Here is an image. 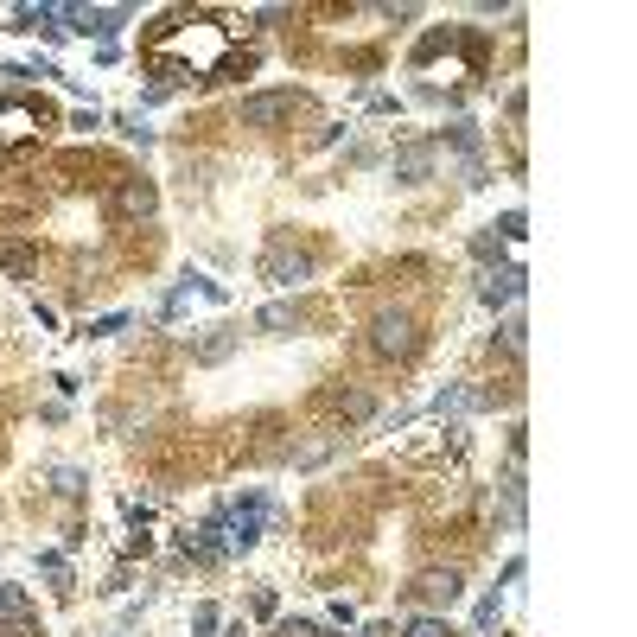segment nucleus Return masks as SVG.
I'll list each match as a JSON object with an SVG mask.
<instances>
[{
	"instance_id": "cd10ccee",
	"label": "nucleus",
	"mask_w": 637,
	"mask_h": 637,
	"mask_svg": "<svg viewBox=\"0 0 637 637\" xmlns=\"http://www.w3.org/2000/svg\"><path fill=\"white\" fill-rule=\"evenodd\" d=\"M115 128H122L134 147H153V128H141V115H115Z\"/></svg>"
},
{
	"instance_id": "1a4fd4ad",
	"label": "nucleus",
	"mask_w": 637,
	"mask_h": 637,
	"mask_svg": "<svg viewBox=\"0 0 637 637\" xmlns=\"http://www.w3.org/2000/svg\"><path fill=\"white\" fill-rule=\"evenodd\" d=\"M153 211H160V192H153V179H115V192H109V217L134 223V217H153Z\"/></svg>"
},
{
	"instance_id": "ddd939ff",
	"label": "nucleus",
	"mask_w": 637,
	"mask_h": 637,
	"mask_svg": "<svg viewBox=\"0 0 637 637\" xmlns=\"http://www.w3.org/2000/svg\"><path fill=\"white\" fill-rule=\"evenodd\" d=\"M319 402L332 408L338 421H370V415H376V395H370V389H325Z\"/></svg>"
},
{
	"instance_id": "b1692460",
	"label": "nucleus",
	"mask_w": 637,
	"mask_h": 637,
	"mask_svg": "<svg viewBox=\"0 0 637 637\" xmlns=\"http://www.w3.org/2000/svg\"><path fill=\"white\" fill-rule=\"evenodd\" d=\"M217 625H223V612L211 606V599H204V606L192 612V637H217Z\"/></svg>"
},
{
	"instance_id": "a211bd4d",
	"label": "nucleus",
	"mask_w": 637,
	"mask_h": 637,
	"mask_svg": "<svg viewBox=\"0 0 637 637\" xmlns=\"http://www.w3.org/2000/svg\"><path fill=\"white\" fill-rule=\"evenodd\" d=\"M338 440H344V434H319V440H306V446H294V466H300V472H313V466H325V459L338 453Z\"/></svg>"
},
{
	"instance_id": "2f4dec72",
	"label": "nucleus",
	"mask_w": 637,
	"mask_h": 637,
	"mask_svg": "<svg viewBox=\"0 0 637 637\" xmlns=\"http://www.w3.org/2000/svg\"><path fill=\"white\" fill-rule=\"evenodd\" d=\"M0 637H45L39 618H13V625H0Z\"/></svg>"
},
{
	"instance_id": "dca6fc26",
	"label": "nucleus",
	"mask_w": 637,
	"mask_h": 637,
	"mask_svg": "<svg viewBox=\"0 0 637 637\" xmlns=\"http://www.w3.org/2000/svg\"><path fill=\"white\" fill-rule=\"evenodd\" d=\"M39 574L51 580V593H58V599H71V593H77V587H71V567H64L58 548H39Z\"/></svg>"
},
{
	"instance_id": "393cba45",
	"label": "nucleus",
	"mask_w": 637,
	"mask_h": 637,
	"mask_svg": "<svg viewBox=\"0 0 637 637\" xmlns=\"http://www.w3.org/2000/svg\"><path fill=\"white\" fill-rule=\"evenodd\" d=\"M491 230L504 236V243H523V236H529V217H523V211H504V223H491Z\"/></svg>"
},
{
	"instance_id": "a878e982",
	"label": "nucleus",
	"mask_w": 637,
	"mask_h": 637,
	"mask_svg": "<svg viewBox=\"0 0 637 637\" xmlns=\"http://www.w3.org/2000/svg\"><path fill=\"white\" fill-rule=\"evenodd\" d=\"M497 612H504V599H497V587H491L485 599H478V612H472V625H478V631H491V625H497Z\"/></svg>"
},
{
	"instance_id": "f03ea898",
	"label": "nucleus",
	"mask_w": 637,
	"mask_h": 637,
	"mask_svg": "<svg viewBox=\"0 0 637 637\" xmlns=\"http://www.w3.org/2000/svg\"><path fill=\"white\" fill-rule=\"evenodd\" d=\"M45 128H51V109H45V102L0 90V166H7V160H20V153H26L32 141H39Z\"/></svg>"
},
{
	"instance_id": "bb28decb",
	"label": "nucleus",
	"mask_w": 637,
	"mask_h": 637,
	"mask_svg": "<svg viewBox=\"0 0 637 637\" xmlns=\"http://www.w3.org/2000/svg\"><path fill=\"white\" fill-rule=\"evenodd\" d=\"M459 172H466V185H472V192H485V185H491V166L478 160V153H466V160H459Z\"/></svg>"
},
{
	"instance_id": "4be33fe9",
	"label": "nucleus",
	"mask_w": 637,
	"mask_h": 637,
	"mask_svg": "<svg viewBox=\"0 0 637 637\" xmlns=\"http://www.w3.org/2000/svg\"><path fill=\"white\" fill-rule=\"evenodd\" d=\"M523 344H529V319H523V313H510V319H504V351H510V357H523Z\"/></svg>"
},
{
	"instance_id": "c85d7f7f",
	"label": "nucleus",
	"mask_w": 637,
	"mask_h": 637,
	"mask_svg": "<svg viewBox=\"0 0 637 637\" xmlns=\"http://www.w3.org/2000/svg\"><path fill=\"white\" fill-rule=\"evenodd\" d=\"M115 332H128V313H109V319L83 325V338H115Z\"/></svg>"
},
{
	"instance_id": "f8f14e48",
	"label": "nucleus",
	"mask_w": 637,
	"mask_h": 637,
	"mask_svg": "<svg viewBox=\"0 0 637 637\" xmlns=\"http://www.w3.org/2000/svg\"><path fill=\"white\" fill-rule=\"evenodd\" d=\"M236 344H243V332H236V325H211V332L192 344V364H204V370H211V364H230Z\"/></svg>"
},
{
	"instance_id": "473e14b6",
	"label": "nucleus",
	"mask_w": 637,
	"mask_h": 637,
	"mask_svg": "<svg viewBox=\"0 0 637 637\" xmlns=\"http://www.w3.org/2000/svg\"><path fill=\"white\" fill-rule=\"evenodd\" d=\"M71 128H83V134H96L102 128V109H96V102H83V109H77V122Z\"/></svg>"
},
{
	"instance_id": "0eeeda50",
	"label": "nucleus",
	"mask_w": 637,
	"mask_h": 637,
	"mask_svg": "<svg viewBox=\"0 0 637 637\" xmlns=\"http://www.w3.org/2000/svg\"><path fill=\"white\" fill-rule=\"evenodd\" d=\"M415 599L427 612H453L459 599H466V574H459V567H421V574H415Z\"/></svg>"
},
{
	"instance_id": "39448f33",
	"label": "nucleus",
	"mask_w": 637,
	"mask_h": 637,
	"mask_svg": "<svg viewBox=\"0 0 637 637\" xmlns=\"http://www.w3.org/2000/svg\"><path fill=\"white\" fill-rule=\"evenodd\" d=\"M370 351L383 357V364H408V357L421 351V325H415V313H402V306L376 313V319H370Z\"/></svg>"
},
{
	"instance_id": "9d476101",
	"label": "nucleus",
	"mask_w": 637,
	"mask_h": 637,
	"mask_svg": "<svg viewBox=\"0 0 637 637\" xmlns=\"http://www.w3.org/2000/svg\"><path fill=\"white\" fill-rule=\"evenodd\" d=\"M523 268H516V262H504V268H491L485 274V281H478V300H485L491 306V313H497V306H516V300H523Z\"/></svg>"
},
{
	"instance_id": "f257e3e1",
	"label": "nucleus",
	"mask_w": 637,
	"mask_h": 637,
	"mask_svg": "<svg viewBox=\"0 0 637 637\" xmlns=\"http://www.w3.org/2000/svg\"><path fill=\"white\" fill-rule=\"evenodd\" d=\"M230 58V26H217L211 13H166V26L147 32V64L153 83L185 90V83H211Z\"/></svg>"
},
{
	"instance_id": "f704fd0d",
	"label": "nucleus",
	"mask_w": 637,
	"mask_h": 637,
	"mask_svg": "<svg viewBox=\"0 0 637 637\" xmlns=\"http://www.w3.org/2000/svg\"><path fill=\"white\" fill-rule=\"evenodd\" d=\"M332 625H357V606H351V599H332Z\"/></svg>"
},
{
	"instance_id": "7c9ffc66",
	"label": "nucleus",
	"mask_w": 637,
	"mask_h": 637,
	"mask_svg": "<svg viewBox=\"0 0 637 637\" xmlns=\"http://www.w3.org/2000/svg\"><path fill=\"white\" fill-rule=\"evenodd\" d=\"M249 606H255V618H274V612H281V599H274L268 587H255V593H249Z\"/></svg>"
},
{
	"instance_id": "6e6552de",
	"label": "nucleus",
	"mask_w": 637,
	"mask_h": 637,
	"mask_svg": "<svg viewBox=\"0 0 637 637\" xmlns=\"http://www.w3.org/2000/svg\"><path fill=\"white\" fill-rule=\"evenodd\" d=\"M389 172H395V185H427L440 172V147L434 141H402L389 153Z\"/></svg>"
},
{
	"instance_id": "4468645a",
	"label": "nucleus",
	"mask_w": 637,
	"mask_h": 637,
	"mask_svg": "<svg viewBox=\"0 0 637 637\" xmlns=\"http://www.w3.org/2000/svg\"><path fill=\"white\" fill-rule=\"evenodd\" d=\"M427 408H434L440 421H446V415H478V389H466V383H446V389H440Z\"/></svg>"
},
{
	"instance_id": "412c9836",
	"label": "nucleus",
	"mask_w": 637,
	"mask_h": 637,
	"mask_svg": "<svg viewBox=\"0 0 637 637\" xmlns=\"http://www.w3.org/2000/svg\"><path fill=\"white\" fill-rule=\"evenodd\" d=\"M402 637H453V625H446L440 612H421V618H408Z\"/></svg>"
},
{
	"instance_id": "423d86ee",
	"label": "nucleus",
	"mask_w": 637,
	"mask_h": 637,
	"mask_svg": "<svg viewBox=\"0 0 637 637\" xmlns=\"http://www.w3.org/2000/svg\"><path fill=\"white\" fill-rule=\"evenodd\" d=\"M300 109H306V90H262V96L236 102V122L243 128H281V122H294Z\"/></svg>"
},
{
	"instance_id": "6ab92c4d",
	"label": "nucleus",
	"mask_w": 637,
	"mask_h": 637,
	"mask_svg": "<svg viewBox=\"0 0 637 637\" xmlns=\"http://www.w3.org/2000/svg\"><path fill=\"white\" fill-rule=\"evenodd\" d=\"M45 478H51L58 497H83V491H90V472H77V466H45Z\"/></svg>"
},
{
	"instance_id": "7ed1b4c3",
	"label": "nucleus",
	"mask_w": 637,
	"mask_h": 637,
	"mask_svg": "<svg viewBox=\"0 0 637 637\" xmlns=\"http://www.w3.org/2000/svg\"><path fill=\"white\" fill-rule=\"evenodd\" d=\"M313 274H319V255L306 249V243H294L287 230L268 236V249H262V281L268 287H306Z\"/></svg>"
},
{
	"instance_id": "20e7f679",
	"label": "nucleus",
	"mask_w": 637,
	"mask_h": 637,
	"mask_svg": "<svg viewBox=\"0 0 637 637\" xmlns=\"http://www.w3.org/2000/svg\"><path fill=\"white\" fill-rule=\"evenodd\" d=\"M217 516H223V529H230V548H255L268 523H281V504H274L268 491H243V497H230Z\"/></svg>"
},
{
	"instance_id": "2eb2a0df",
	"label": "nucleus",
	"mask_w": 637,
	"mask_h": 637,
	"mask_svg": "<svg viewBox=\"0 0 637 637\" xmlns=\"http://www.w3.org/2000/svg\"><path fill=\"white\" fill-rule=\"evenodd\" d=\"M434 147H453L459 160H466V153H478V122H466V115H453V122L440 128V141Z\"/></svg>"
},
{
	"instance_id": "f3484780",
	"label": "nucleus",
	"mask_w": 637,
	"mask_h": 637,
	"mask_svg": "<svg viewBox=\"0 0 637 637\" xmlns=\"http://www.w3.org/2000/svg\"><path fill=\"white\" fill-rule=\"evenodd\" d=\"M0 268H7L13 281H32V274H39V255H32L26 243H0Z\"/></svg>"
},
{
	"instance_id": "aec40b11",
	"label": "nucleus",
	"mask_w": 637,
	"mask_h": 637,
	"mask_svg": "<svg viewBox=\"0 0 637 637\" xmlns=\"http://www.w3.org/2000/svg\"><path fill=\"white\" fill-rule=\"evenodd\" d=\"M504 523L523 529V472H510V466H504Z\"/></svg>"
},
{
	"instance_id": "5701e85b",
	"label": "nucleus",
	"mask_w": 637,
	"mask_h": 637,
	"mask_svg": "<svg viewBox=\"0 0 637 637\" xmlns=\"http://www.w3.org/2000/svg\"><path fill=\"white\" fill-rule=\"evenodd\" d=\"M472 255H478V262H485V268H491V262L504 268V243H497L491 230H478V236H472Z\"/></svg>"
},
{
	"instance_id": "c756f323",
	"label": "nucleus",
	"mask_w": 637,
	"mask_h": 637,
	"mask_svg": "<svg viewBox=\"0 0 637 637\" xmlns=\"http://www.w3.org/2000/svg\"><path fill=\"white\" fill-rule=\"evenodd\" d=\"M274 637H325L313 618H281V625H274Z\"/></svg>"
},
{
	"instance_id": "9b49d317",
	"label": "nucleus",
	"mask_w": 637,
	"mask_h": 637,
	"mask_svg": "<svg viewBox=\"0 0 637 637\" xmlns=\"http://www.w3.org/2000/svg\"><path fill=\"white\" fill-rule=\"evenodd\" d=\"M300 325H306V300H268L255 313V332H268V338H294Z\"/></svg>"
},
{
	"instance_id": "c9c22d12",
	"label": "nucleus",
	"mask_w": 637,
	"mask_h": 637,
	"mask_svg": "<svg viewBox=\"0 0 637 637\" xmlns=\"http://www.w3.org/2000/svg\"><path fill=\"white\" fill-rule=\"evenodd\" d=\"M223 637H249V625H230V631H223Z\"/></svg>"
},
{
	"instance_id": "72a5a7b5",
	"label": "nucleus",
	"mask_w": 637,
	"mask_h": 637,
	"mask_svg": "<svg viewBox=\"0 0 637 637\" xmlns=\"http://www.w3.org/2000/svg\"><path fill=\"white\" fill-rule=\"evenodd\" d=\"M357 637H402V625H395V618H370V625L357 631Z\"/></svg>"
}]
</instances>
